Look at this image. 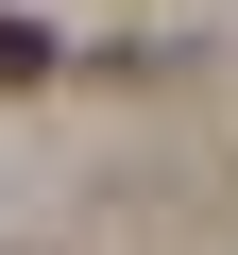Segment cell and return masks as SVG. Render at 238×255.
Segmentation results:
<instances>
[{
	"label": "cell",
	"instance_id": "6da1fadb",
	"mask_svg": "<svg viewBox=\"0 0 238 255\" xmlns=\"http://www.w3.org/2000/svg\"><path fill=\"white\" fill-rule=\"evenodd\" d=\"M34 68H51V34H34V17H0V85H34Z\"/></svg>",
	"mask_w": 238,
	"mask_h": 255
}]
</instances>
